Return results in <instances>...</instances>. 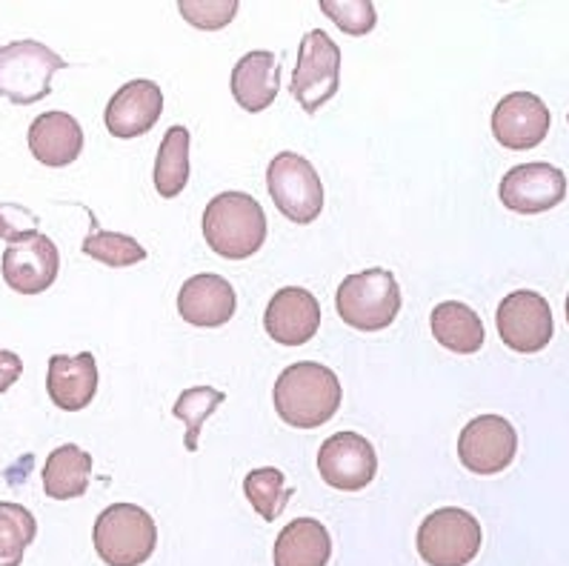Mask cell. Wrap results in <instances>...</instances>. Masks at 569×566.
Instances as JSON below:
<instances>
[{"label":"cell","mask_w":569,"mask_h":566,"mask_svg":"<svg viewBox=\"0 0 569 566\" xmlns=\"http://www.w3.org/2000/svg\"><path fill=\"white\" fill-rule=\"evenodd\" d=\"M549 132V109L538 95L512 92L498 100L492 135L507 149H536Z\"/></svg>","instance_id":"2e32d148"},{"label":"cell","mask_w":569,"mask_h":566,"mask_svg":"<svg viewBox=\"0 0 569 566\" xmlns=\"http://www.w3.org/2000/svg\"><path fill=\"white\" fill-rule=\"evenodd\" d=\"M341 87V49L327 32L312 29L303 34L298 49V67L292 75V98L303 112H318Z\"/></svg>","instance_id":"52a82bcc"},{"label":"cell","mask_w":569,"mask_h":566,"mask_svg":"<svg viewBox=\"0 0 569 566\" xmlns=\"http://www.w3.org/2000/svg\"><path fill=\"white\" fill-rule=\"evenodd\" d=\"M163 115V92L154 80H129L109 100L107 129L114 138L129 140L152 132Z\"/></svg>","instance_id":"9a60e30c"},{"label":"cell","mask_w":569,"mask_h":566,"mask_svg":"<svg viewBox=\"0 0 569 566\" xmlns=\"http://www.w3.org/2000/svg\"><path fill=\"white\" fill-rule=\"evenodd\" d=\"M498 195L509 212L538 215L567 198V178L552 163H521L503 175Z\"/></svg>","instance_id":"4fadbf2b"},{"label":"cell","mask_w":569,"mask_h":566,"mask_svg":"<svg viewBox=\"0 0 569 566\" xmlns=\"http://www.w3.org/2000/svg\"><path fill=\"white\" fill-rule=\"evenodd\" d=\"M238 309V298L227 278L212 272L194 275L178 292V312L189 327L214 329L229 324Z\"/></svg>","instance_id":"e0dca14e"},{"label":"cell","mask_w":569,"mask_h":566,"mask_svg":"<svg viewBox=\"0 0 569 566\" xmlns=\"http://www.w3.org/2000/svg\"><path fill=\"white\" fill-rule=\"evenodd\" d=\"M232 98L247 112H263L274 103L281 89V63L267 49H254L243 54L232 69Z\"/></svg>","instance_id":"d6986e66"},{"label":"cell","mask_w":569,"mask_h":566,"mask_svg":"<svg viewBox=\"0 0 569 566\" xmlns=\"http://www.w3.org/2000/svg\"><path fill=\"white\" fill-rule=\"evenodd\" d=\"M483 533L472 513L458 507L436 509L418 529V555L429 566H467L481 553Z\"/></svg>","instance_id":"8992f818"},{"label":"cell","mask_w":569,"mask_h":566,"mask_svg":"<svg viewBox=\"0 0 569 566\" xmlns=\"http://www.w3.org/2000/svg\"><path fill=\"white\" fill-rule=\"evenodd\" d=\"M94 553L107 566H141L158 547V527L147 509L112 504L94 520Z\"/></svg>","instance_id":"3957f363"},{"label":"cell","mask_w":569,"mask_h":566,"mask_svg":"<svg viewBox=\"0 0 569 566\" xmlns=\"http://www.w3.org/2000/svg\"><path fill=\"white\" fill-rule=\"evenodd\" d=\"M38 535V520L21 504L0 500V566H21L23 553Z\"/></svg>","instance_id":"d4e9b609"},{"label":"cell","mask_w":569,"mask_h":566,"mask_svg":"<svg viewBox=\"0 0 569 566\" xmlns=\"http://www.w3.org/2000/svg\"><path fill=\"white\" fill-rule=\"evenodd\" d=\"M429 324H432V335H436L438 344L449 352L476 355L478 349H483L487 332H483V324L476 309H469L467 304H458V300L438 304L429 315Z\"/></svg>","instance_id":"7402d4cb"},{"label":"cell","mask_w":569,"mask_h":566,"mask_svg":"<svg viewBox=\"0 0 569 566\" xmlns=\"http://www.w3.org/2000/svg\"><path fill=\"white\" fill-rule=\"evenodd\" d=\"M243 493H247L249 504H252L254 513L261 515L263 520H278V515L287 509L289 498H292L287 478H283L281 469L274 467L252 469L247 480H243Z\"/></svg>","instance_id":"484cf974"},{"label":"cell","mask_w":569,"mask_h":566,"mask_svg":"<svg viewBox=\"0 0 569 566\" xmlns=\"http://www.w3.org/2000/svg\"><path fill=\"white\" fill-rule=\"evenodd\" d=\"M89 478H92V455L74 444H63L49 453L43 464V493L54 500L81 498L89 489Z\"/></svg>","instance_id":"603a6c76"},{"label":"cell","mask_w":569,"mask_h":566,"mask_svg":"<svg viewBox=\"0 0 569 566\" xmlns=\"http://www.w3.org/2000/svg\"><path fill=\"white\" fill-rule=\"evenodd\" d=\"M89 218H92V235L83 238V252H87L89 258L101 260V264L114 269L134 267V264H141V260L147 258V249H143L138 240L121 232H103V229L98 227L94 215H89Z\"/></svg>","instance_id":"4316f807"},{"label":"cell","mask_w":569,"mask_h":566,"mask_svg":"<svg viewBox=\"0 0 569 566\" xmlns=\"http://www.w3.org/2000/svg\"><path fill=\"white\" fill-rule=\"evenodd\" d=\"M318 473L332 489L341 493H358L369 487L378 473L376 449L363 435L336 433L323 440L318 453Z\"/></svg>","instance_id":"7c38bea8"},{"label":"cell","mask_w":569,"mask_h":566,"mask_svg":"<svg viewBox=\"0 0 569 566\" xmlns=\"http://www.w3.org/2000/svg\"><path fill=\"white\" fill-rule=\"evenodd\" d=\"M332 555V538L316 518H298L281 529L274 540V566H327Z\"/></svg>","instance_id":"44dd1931"},{"label":"cell","mask_w":569,"mask_h":566,"mask_svg":"<svg viewBox=\"0 0 569 566\" xmlns=\"http://www.w3.org/2000/svg\"><path fill=\"white\" fill-rule=\"evenodd\" d=\"M263 327L272 340L281 347H301L312 340L321 327V304L309 289L287 287L274 292L269 300L267 315H263Z\"/></svg>","instance_id":"5bb4252c"},{"label":"cell","mask_w":569,"mask_h":566,"mask_svg":"<svg viewBox=\"0 0 569 566\" xmlns=\"http://www.w3.org/2000/svg\"><path fill=\"white\" fill-rule=\"evenodd\" d=\"M67 69V60L41 40H14L0 47V98L29 107L49 98L52 78Z\"/></svg>","instance_id":"5b68a950"},{"label":"cell","mask_w":569,"mask_h":566,"mask_svg":"<svg viewBox=\"0 0 569 566\" xmlns=\"http://www.w3.org/2000/svg\"><path fill=\"white\" fill-rule=\"evenodd\" d=\"M227 395L221 389L212 387H192L187 393H181V398L174 400V418H181L187 424V449L189 453H198V438H201V429L212 413L223 404Z\"/></svg>","instance_id":"83f0119b"},{"label":"cell","mask_w":569,"mask_h":566,"mask_svg":"<svg viewBox=\"0 0 569 566\" xmlns=\"http://www.w3.org/2000/svg\"><path fill=\"white\" fill-rule=\"evenodd\" d=\"M29 149L43 167L61 169L78 160L83 149L81 123L67 112H43L29 127Z\"/></svg>","instance_id":"ffe728a7"},{"label":"cell","mask_w":569,"mask_h":566,"mask_svg":"<svg viewBox=\"0 0 569 566\" xmlns=\"http://www.w3.org/2000/svg\"><path fill=\"white\" fill-rule=\"evenodd\" d=\"M336 307L347 327L358 332H378L392 327L401 312V287L389 269H363L341 280Z\"/></svg>","instance_id":"277c9868"},{"label":"cell","mask_w":569,"mask_h":566,"mask_svg":"<svg viewBox=\"0 0 569 566\" xmlns=\"http://www.w3.org/2000/svg\"><path fill=\"white\" fill-rule=\"evenodd\" d=\"M341 395V380L332 369L316 360H301L278 375L274 409L289 427L318 429L336 418Z\"/></svg>","instance_id":"6da1fadb"},{"label":"cell","mask_w":569,"mask_h":566,"mask_svg":"<svg viewBox=\"0 0 569 566\" xmlns=\"http://www.w3.org/2000/svg\"><path fill=\"white\" fill-rule=\"evenodd\" d=\"M518 435L516 427L501 415H481L461 429L458 455L461 464L476 475H498L516 460Z\"/></svg>","instance_id":"8fae6325"},{"label":"cell","mask_w":569,"mask_h":566,"mask_svg":"<svg viewBox=\"0 0 569 566\" xmlns=\"http://www.w3.org/2000/svg\"><path fill=\"white\" fill-rule=\"evenodd\" d=\"M567 320H569V298H567Z\"/></svg>","instance_id":"d6a6232c"},{"label":"cell","mask_w":569,"mask_h":566,"mask_svg":"<svg viewBox=\"0 0 569 566\" xmlns=\"http://www.w3.org/2000/svg\"><path fill=\"white\" fill-rule=\"evenodd\" d=\"M21 373H23L21 355L9 352V349H0V395L7 393L14 380L21 378Z\"/></svg>","instance_id":"4dcf8cb0"},{"label":"cell","mask_w":569,"mask_h":566,"mask_svg":"<svg viewBox=\"0 0 569 566\" xmlns=\"http://www.w3.org/2000/svg\"><path fill=\"white\" fill-rule=\"evenodd\" d=\"M267 187L278 212L296 224H312L323 212V183L316 167L296 152H281L267 169Z\"/></svg>","instance_id":"ba28073f"},{"label":"cell","mask_w":569,"mask_h":566,"mask_svg":"<svg viewBox=\"0 0 569 566\" xmlns=\"http://www.w3.org/2000/svg\"><path fill=\"white\" fill-rule=\"evenodd\" d=\"M183 18L198 29H223L238 14V0H181L178 3Z\"/></svg>","instance_id":"f546056e"},{"label":"cell","mask_w":569,"mask_h":566,"mask_svg":"<svg viewBox=\"0 0 569 566\" xmlns=\"http://www.w3.org/2000/svg\"><path fill=\"white\" fill-rule=\"evenodd\" d=\"M203 238L221 258H252L267 240V215L252 195L221 192L203 212Z\"/></svg>","instance_id":"7a4b0ae2"},{"label":"cell","mask_w":569,"mask_h":566,"mask_svg":"<svg viewBox=\"0 0 569 566\" xmlns=\"http://www.w3.org/2000/svg\"><path fill=\"white\" fill-rule=\"evenodd\" d=\"M321 12L347 34H369L376 29V7L369 0H321Z\"/></svg>","instance_id":"f1b7e54d"},{"label":"cell","mask_w":569,"mask_h":566,"mask_svg":"<svg viewBox=\"0 0 569 566\" xmlns=\"http://www.w3.org/2000/svg\"><path fill=\"white\" fill-rule=\"evenodd\" d=\"M49 398L58 409L81 413L98 393V364L92 352L52 355L47 373Z\"/></svg>","instance_id":"ac0fdd59"},{"label":"cell","mask_w":569,"mask_h":566,"mask_svg":"<svg viewBox=\"0 0 569 566\" xmlns=\"http://www.w3.org/2000/svg\"><path fill=\"white\" fill-rule=\"evenodd\" d=\"M496 324L507 349L521 355L547 349L552 332H556V320H552L547 298L532 289H518V292L507 295L498 307Z\"/></svg>","instance_id":"9c48e42d"},{"label":"cell","mask_w":569,"mask_h":566,"mask_svg":"<svg viewBox=\"0 0 569 566\" xmlns=\"http://www.w3.org/2000/svg\"><path fill=\"white\" fill-rule=\"evenodd\" d=\"M189 180V132L172 127L163 135V143L154 158V189L161 198H178Z\"/></svg>","instance_id":"cb8c5ba5"},{"label":"cell","mask_w":569,"mask_h":566,"mask_svg":"<svg viewBox=\"0 0 569 566\" xmlns=\"http://www.w3.org/2000/svg\"><path fill=\"white\" fill-rule=\"evenodd\" d=\"M0 269H3V280L9 284V289L21 295H41L58 278L61 252L49 235L27 229L21 238L9 244L3 260H0Z\"/></svg>","instance_id":"30bf717a"},{"label":"cell","mask_w":569,"mask_h":566,"mask_svg":"<svg viewBox=\"0 0 569 566\" xmlns=\"http://www.w3.org/2000/svg\"><path fill=\"white\" fill-rule=\"evenodd\" d=\"M14 209H18V207H0V238L9 240V244H12V240H18L23 232H27V229L14 227L12 220H9V212H14Z\"/></svg>","instance_id":"1f68e13d"}]
</instances>
